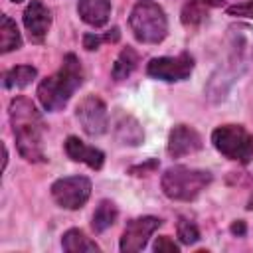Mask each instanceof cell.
<instances>
[{"mask_svg":"<svg viewBox=\"0 0 253 253\" xmlns=\"http://www.w3.org/2000/svg\"><path fill=\"white\" fill-rule=\"evenodd\" d=\"M229 16H243V18H253V0H247L243 4H235V6H229L225 10Z\"/></svg>","mask_w":253,"mask_h":253,"instance_id":"obj_25","label":"cell"},{"mask_svg":"<svg viewBox=\"0 0 253 253\" xmlns=\"http://www.w3.org/2000/svg\"><path fill=\"white\" fill-rule=\"evenodd\" d=\"M176 231H178V237H180V241H182L184 245H194V243H198V239H200V229H198V225H196L194 221L186 219V217H180V219H178Z\"/></svg>","mask_w":253,"mask_h":253,"instance_id":"obj_22","label":"cell"},{"mask_svg":"<svg viewBox=\"0 0 253 253\" xmlns=\"http://www.w3.org/2000/svg\"><path fill=\"white\" fill-rule=\"evenodd\" d=\"M211 144L219 154L239 164L253 160V134L241 125H221L213 128Z\"/></svg>","mask_w":253,"mask_h":253,"instance_id":"obj_5","label":"cell"},{"mask_svg":"<svg viewBox=\"0 0 253 253\" xmlns=\"http://www.w3.org/2000/svg\"><path fill=\"white\" fill-rule=\"evenodd\" d=\"M194 71V57L186 51L178 55H164V57H154L146 65V73L154 79L166 81V83H176L184 81L190 77Z\"/></svg>","mask_w":253,"mask_h":253,"instance_id":"obj_8","label":"cell"},{"mask_svg":"<svg viewBox=\"0 0 253 253\" xmlns=\"http://www.w3.org/2000/svg\"><path fill=\"white\" fill-rule=\"evenodd\" d=\"M119 36H121V34H119V28H113V30H111L109 34H105V36L89 32V34L83 36V47H85L87 51H93V49H99V45H101L103 42H117Z\"/></svg>","mask_w":253,"mask_h":253,"instance_id":"obj_23","label":"cell"},{"mask_svg":"<svg viewBox=\"0 0 253 253\" xmlns=\"http://www.w3.org/2000/svg\"><path fill=\"white\" fill-rule=\"evenodd\" d=\"M75 117L83 128L85 134L89 136H101L109 128V111L103 99L97 95H87L79 101L75 109Z\"/></svg>","mask_w":253,"mask_h":253,"instance_id":"obj_9","label":"cell"},{"mask_svg":"<svg viewBox=\"0 0 253 253\" xmlns=\"http://www.w3.org/2000/svg\"><path fill=\"white\" fill-rule=\"evenodd\" d=\"M113 134L121 144H126V146H138L144 140V130H142L140 123L132 115H128L125 111H117L115 113Z\"/></svg>","mask_w":253,"mask_h":253,"instance_id":"obj_13","label":"cell"},{"mask_svg":"<svg viewBox=\"0 0 253 253\" xmlns=\"http://www.w3.org/2000/svg\"><path fill=\"white\" fill-rule=\"evenodd\" d=\"M91 196V180L85 176H65L51 184V198L59 208L79 210Z\"/></svg>","mask_w":253,"mask_h":253,"instance_id":"obj_7","label":"cell"},{"mask_svg":"<svg viewBox=\"0 0 253 253\" xmlns=\"http://www.w3.org/2000/svg\"><path fill=\"white\" fill-rule=\"evenodd\" d=\"M12 2H22V0H12Z\"/></svg>","mask_w":253,"mask_h":253,"instance_id":"obj_28","label":"cell"},{"mask_svg":"<svg viewBox=\"0 0 253 253\" xmlns=\"http://www.w3.org/2000/svg\"><path fill=\"white\" fill-rule=\"evenodd\" d=\"M65 152H67V156L73 162H83V164H87L93 170H99L103 166V162H105V152L103 150H99V148L83 142L77 136H67V140H65Z\"/></svg>","mask_w":253,"mask_h":253,"instance_id":"obj_14","label":"cell"},{"mask_svg":"<svg viewBox=\"0 0 253 253\" xmlns=\"http://www.w3.org/2000/svg\"><path fill=\"white\" fill-rule=\"evenodd\" d=\"M231 233L235 235H245V221L243 219H237L231 223Z\"/></svg>","mask_w":253,"mask_h":253,"instance_id":"obj_26","label":"cell"},{"mask_svg":"<svg viewBox=\"0 0 253 253\" xmlns=\"http://www.w3.org/2000/svg\"><path fill=\"white\" fill-rule=\"evenodd\" d=\"M206 16H208V8L198 0H190V2H186L184 10H182V24L198 26Z\"/></svg>","mask_w":253,"mask_h":253,"instance_id":"obj_21","label":"cell"},{"mask_svg":"<svg viewBox=\"0 0 253 253\" xmlns=\"http://www.w3.org/2000/svg\"><path fill=\"white\" fill-rule=\"evenodd\" d=\"M24 26L32 42H43L51 26V10L42 0H30V4L24 10Z\"/></svg>","mask_w":253,"mask_h":253,"instance_id":"obj_12","label":"cell"},{"mask_svg":"<svg viewBox=\"0 0 253 253\" xmlns=\"http://www.w3.org/2000/svg\"><path fill=\"white\" fill-rule=\"evenodd\" d=\"M22 45V36L18 32V26L16 22L2 14L0 16V51L2 53H8V51H14Z\"/></svg>","mask_w":253,"mask_h":253,"instance_id":"obj_17","label":"cell"},{"mask_svg":"<svg viewBox=\"0 0 253 253\" xmlns=\"http://www.w3.org/2000/svg\"><path fill=\"white\" fill-rule=\"evenodd\" d=\"M202 146H204V142L196 128H192L188 125H176L168 134L166 150L172 158H182V156L202 150Z\"/></svg>","mask_w":253,"mask_h":253,"instance_id":"obj_11","label":"cell"},{"mask_svg":"<svg viewBox=\"0 0 253 253\" xmlns=\"http://www.w3.org/2000/svg\"><path fill=\"white\" fill-rule=\"evenodd\" d=\"M136 63H138V53H136V49H134V47H128V45L123 47L121 53L117 55L115 63H113V77H115L117 81L126 79V77L134 71Z\"/></svg>","mask_w":253,"mask_h":253,"instance_id":"obj_20","label":"cell"},{"mask_svg":"<svg viewBox=\"0 0 253 253\" xmlns=\"http://www.w3.org/2000/svg\"><path fill=\"white\" fill-rule=\"evenodd\" d=\"M227 53H229V67L233 75L241 73L249 61L253 59V26L245 22H235L227 28L225 34Z\"/></svg>","mask_w":253,"mask_h":253,"instance_id":"obj_6","label":"cell"},{"mask_svg":"<svg viewBox=\"0 0 253 253\" xmlns=\"http://www.w3.org/2000/svg\"><path fill=\"white\" fill-rule=\"evenodd\" d=\"M211 182V172L192 166H170L160 180L162 192L166 198L176 202H192L196 200L206 186Z\"/></svg>","mask_w":253,"mask_h":253,"instance_id":"obj_3","label":"cell"},{"mask_svg":"<svg viewBox=\"0 0 253 253\" xmlns=\"http://www.w3.org/2000/svg\"><path fill=\"white\" fill-rule=\"evenodd\" d=\"M160 219L154 215H140L130 219L125 225V231L121 235V251L123 253H136L142 251L150 239V235L160 227Z\"/></svg>","mask_w":253,"mask_h":253,"instance_id":"obj_10","label":"cell"},{"mask_svg":"<svg viewBox=\"0 0 253 253\" xmlns=\"http://www.w3.org/2000/svg\"><path fill=\"white\" fill-rule=\"evenodd\" d=\"M38 71L32 65H16L4 73V87L6 89H24L36 79Z\"/></svg>","mask_w":253,"mask_h":253,"instance_id":"obj_19","label":"cell"},{"mask_svg":"<svg viewBox=\"0 0 253 253\" xmlns=\"http://www.w3.org/2000/svg\"><path fill=\"white\" fill-rule=\"evenodd\" d=\"M77 14L93 28H101L111 18V0H77Z\"/></svg>","mask_w":253,"mask_h":253,"instance_id":"obj_15","label":"cell"},{"mask_svg":"<svg viewBox=\"0 0 253 253\" xmlns=\"http://www.w3.org/2000/svg\"><path fill=\"white\" fill-rule=\"evenodd\" d=\"M119 217V210L111 200H101L99 206L93 211V219H91V227L95 233H103L105 229H109Z\"/></svg>","mask_w":253,"mask_h":253,"instance_id":"obj_16","label":"cell"},{"mask_svg":"<svg viewBox=\"0 0 253 253\" xmlns=\"http://www.w3.org/2000/svg\"><path fill=\"white\" fill-rule=\"evenodd\" d=\"M61 247L67 253H81V251H99V245L89 239L81 229H69L61 237Z\"/></svg>","mask_w":253,"mask_h":253,"instance_id":"obj_18","label":"cell"},{"mask_svg":"<svg viewBox=\"0 0 253 253\" xmlns=\"http://www.w3.org/2000/svg\"><path fill=\"white\" fill-rule=\"evenodd\" d=\"M128 26L140 43H160L168 36L166 12L152 0H140L132 6Z\"/></svg>","mask_w":253,"mask_h":253,"instance_id":"obj_4","label":"cell"},{"mask_svg":"<svg viewBox=\"0 0 253 253\" xmlns=\"http://www.w3.org/2000/svg\"><path fill=\"white\" fill-rule=\"evenodd\" d=\"M156 253H162V251H168V253H178L180 247L168 237V235H162V237H156L154 241V247H152Z\"/></svg>","mask_w":253,"mask_h":253,"instance_id":"obj_24","label":"cell"},{"mask_svg":"<svg viewBox=\"0 0 253 253\" xmlns=\"http://www.w3.org/2000/svg\"><path fill=\"white\" fill-rule=\"evenodd\" d=\"M81 83H83L81 63H79L75 53H67L63 57L61 67L53 75H49V77L40 81V85H38V101L45 111L57 113L67 105V101L81 87Z\"/></svg>","mask_w":253,"mask_h":253,"instance_id":"obj_2","label":"cell"},{"mask_svg":"<svg viewBox=\"0 0 253 253\" xmlns=\"http://www.w3.org/2000/svg\"><path fill=\"white\" fill-rule=\"evenodd\" d=\"M198 2H202L206 8H215V6H221L223 4V0H198Z\"/></svg>","mask_w":253,"mask_h":253,"instance_id":"obj_27","label":"cell"},{"mask_svg":"<svg viewBox=\"0 0 253 253\" xmlns=\"http://www.w3.org/2000/svg\"><path fill=\"white\" fill-rule=\"evenodd\" d=\"M10 123L20 156L26 158L28 162H45V150H43L45 123L38 107L28 97L12 99Z\"/></svg>","mask_w":253,"mask_h":253,"instance_id":"obj_1","label":"cell"}]
</instances>
